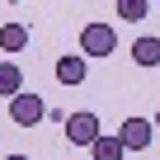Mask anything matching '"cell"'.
<instances>
[{
    "instance_id": "obj_9",
    "label": "cell",
    "mask_w": 160,
    "mask_h": 160,
    "mask_svg": "<svg viewBox=\"0 0 160 160\" xmlns=\"http://www.w3.org/2000/svg\"><path fill=\"white\" fill-rule=\"evenodd\" d=\"M24 90V71L14 66V61H0V94H5V99H14Z\"/></svg>"
},
{
    "instance_id": "obj_1",
    "label": "cell",
    "mask_w": 160,
    "mask_h": 160,
    "mask_svg": "<svg viewBox=\"0 0 160 160\" xmlns=\"http://www.w3.org/2000/svg\"><path fill=\"white\" fill-rule=\"evenodd\" d=\"M118 47V28L113 24H85L80 28V57H108Z\"/></svg>"
},
{
    "instance_id": "obj_4",
    "label": "cell",
    "mask_w": 160,
    "mask_h": 160,
    "mask_svg": "<svg viewBox=\"0 0 160 160\" xmlns=\"http://www.w3.org/2000/svg\"><path fill=\"white\" fill-rule=\"evenodd\" d=\"M151 137H155L151 118H127V122L118 127V141H122V151H146V146H151Z\"/></svg>"
},
{
    "instance_id": "obj_7",
    "label": "cell",
    "mask_w": 160,
    "mask_h": 160,
    "mask_svg": "<svg viewBox=\"0 0 160 160\" xmlns=\"http://www.w3.org/2000/svg\"><path fill=\"white\" fill-rule=\"evenodd\" d=\"M90 155H94V160H122L127 151H122V141H118V137H108V132H99V137L90 141Z\"/></svg>"
},
{
    "instance_id": "obj_2",
    "label": "cell",
    "mask_w": 160,
    "mask_h": 160,
    "mask_svg": "<svg viewBox=\"0 0 160 160\" xmlns=\"http://www.w3.org/2000/svg\"><path fill=\"white\" fill-rule=\"evenodd\" d=\"M42 118H47V104H42L33 90H19V94L10 99V122H14V127H38Z\"/></svg>"
},
{
    "instance_id": "obj_11",
    "label": "cell",
    "mask_w": 160,
    "mask_h": 160,
    "mask_svg": "<svg viewBox=\"0 0 160 160\" xmlns=\"http://www.w3.org/2000/svg\"><path fill=\"white\" fill-rule=\"evenodd\" d=\"M151 127H160V108H155V118H151Z\"/></svg>"
},
{
    "instance_id": "obj_12",
    "label": "cell",
    "mask_w": 160,
    "mask_h": 160,
    "mask_svg": "<svg viewBox=\"0 0 160 160\" xmlns=\"http://www.w3.org/2000/svg\"><path fill=\"white\" fill-rule=\"evenodd\" d=\"M5 160H28V155H5Z\"/></svg>"
},
{
    "instance_id": "obj_8",
    "label": "cell",
    "mask_w": 160,
    "mask_h": 160,
    "mask_svg": "<svg viewBox=\"0 0 160 160\" xmlns=\"http://www.w3.org/2000/svg\"><path fill=\"white\" fill-rule=\"evenodd\" d=\"M132 61L137 66H160V38H137L132 42Z\"/></svg>"
},
{
    "instance_id": "obj_6",
    "label": "cell",
    "mask_w": 160,
    "mask_h": 160,
    "mask_svg": "<svg viewBox=\"0 0 160 160\" xmlns=\"http://www.w3.org/2000/svg\"><path fill=\"white\" fill-rule=\"evenodd\" d=\"M24 47H28V28L24 24H14V19L0 24V52H24Z\"/></svg>"
},
{
    "instance_id": "obj_5",
    "label": "cell",
    "mask_w": 160,
    "mask_h": 160,
    "mask_svg": "<svg viewBox=\"0 0 160 160\" xmlns=\"http://www.w3.org/2000/svg\"><path fill=\"white\" fill-rule=\"evenodd\" d=\"M57 80H61L66 90L85 85V57H80V52H66V57H57Z\"/></svg>"
},
{
    "instance_id": "obj_3",
    "label": "cell",
    "mask_w": 160,
    "mask_h": 160,
    "mask_svg": "<svg viewBox=\"0 0 160 160\" xmlns=\"http://www.w3.org/2000/svg\"><path fill=\"white\" fill-rule=\"evenodd\" d=\"M99 132H104V127H99V118H94L90 108H80V113L66 118V141H71V146H90Z\"/></svg>"
},
{
    "instance_id": "obj_10",
    "label": "cell",
    "mask_w": 160,
    "mask_h": 160,
    "mask_svg": "<svg viewBox=\"0 0 160 160\" xmlns=\"http://www.w3.org/2000/svg\"><path fill=\"white\" fill-rule=\"evenodd\" d=\"M151 14V0H118V19L122 24H141Z\"/></svg>"
}]
</instances>
